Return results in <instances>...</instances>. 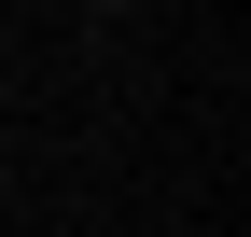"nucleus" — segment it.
Returning <instances> with one entry per match:
<instances>
[]
</instances>
